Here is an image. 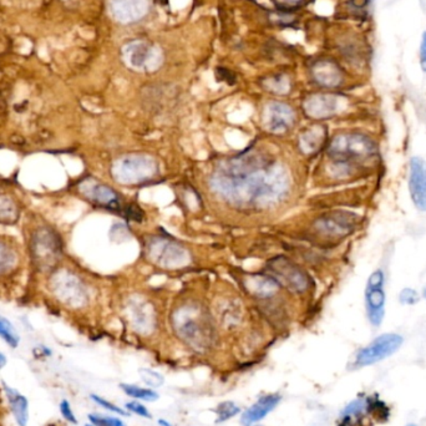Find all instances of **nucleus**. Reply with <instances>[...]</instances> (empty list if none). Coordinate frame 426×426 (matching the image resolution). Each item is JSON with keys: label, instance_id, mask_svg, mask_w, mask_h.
<instances>
[{"label": "nucleus", "instance_id": "f257e3e1", "mask_svg": "<svg viewBox=\"0 0 426 426\" xmlns=\"http://www.w3.org/2000/svg\"><path fill=\"white\" fill-rule=\"evenodd\" d=\"M211 182L218 195L240 208L270 207L282 199L289 187L282 165L257 151L222 163Z\"/></svg>", "mask_w": 426, "mask_h": 426}, {"label": "nucleus", "instance_id": "f03ea898", "mask_svg": "<svg viewBox=\"0 0 426 426\" xmlns=\"http://www.w3.org/2000/svg\"><path fill=\"white\" fill-rule=\"evenodd\" d=\"M176 336L190 348L206 352L216 342V330L210 312L199 303L187 302L177 306L171 316Z\"/></svg>", "mask_w": 426, "mask_h": 426}, {"label": "nucleus", "instance_id": "7ed1b4c3", "mask_svg": "<svg viewBox=\"0 0 426 426\" xmlns=\"http://www.w3.org/2000/svg\"><path fill=\"white\" fill-rule=\"evenodd\" d=\"M391 416V409L378 395L358 396L343 409L339 426H372L384 424Z\"/></svg>", "mask_w": 426, "mask_h": 426}, {"label": "nucleus", "instance_id": "20e7f679", "mask_svg": "<svg viewBox=\"0 0 426 426\" xmlns=\"http://www.w3.org/2000/svg\"><path fill=\"white\" fill-rule=\"evenodd\" d=\"M111 174L122 185H140L152 180L158 174V165L149 155L131 154L116 160Z\"/></svg>", "mask_w": 426, "mask_h": 426}, {"label": "nucleus", "instance_id": "39448f33", "mask_svg": "<svg viewBox=\"0 0 426 426\" xmlns=\"http://www.w3.org/2000/svg\"><path fill=\"white\" fill-rule=\"evenodd\" d=\"M145 254L151 263L167 270L185 267L191 261L185 247L165 236H152L146 240Z\"/></svg>", "mask_w": 426, "mask_h": 426}, {"label": "nucleus", "instance_id": "423d86ee", "mask_svg": "<svg viewBox=\"0 0 426 426\" xmlns=\"http://www.w3.org/2000/svg\"><path fill=\"white\" fill-rule=\"evenodd\" d=\"M31 253L33 262L42 272L51 270L61 259L60 237L49 227H39L31 236Z\"/></svg>", "mask_w": 426, "mask_h": 426}, {"label": "nucleus", "instance_id": "0eeeda50", "mask_svg": "<svg viewBox=\"0 0 426 426\" xmlns=\"http://www.w3.org/2000/svg\"><path fill=\"white\" fill-rule=\"evenodd\" d=\"M267 275H270L279 286L295 293H303L311 287L312 279L306 270L286 256H277L265 264Z\"/></svg>", "mask_w": 426, "mask_h": 426}, {"label": "nucleus", "instance_id": "6e6552de", "mask_svg": "<svg viewBox=\"0 0 426 426\" xmlns=\"http://www.w3.org/2000/svg\"><path fill=\"white\" fill-rule=\"evenodd\" d=\"M374 146L369 138L361 133H341L330 141L328 155L338 163H353L372 155Z\"/></svg>", "mask_w": 426, "mask_h": 426}, {"label": "nucleus", "instance_id": "1a4fd4ad", "mask_svg": "<svg viewBox=\"0 0 426 426\" xmlns=\"http://www.w3.org/2000/svg\"><path fill=\"white\" fill-rule=\"evenodd\" d=\"M402 344H404V338L398 333L380 334L357 353L353 361V368L361 369L378 364L380 361L391 358V355L395 354L396 352L402 348Z\"/></svg>", "mask_w": 426, "mask_h": 426}, {"label": "nucleus", "instance_id": "9d476101", "mask_svg": "<svg viewBox=\"0 0 426 426\" xmlns=\"http://www.w3.org/2000/svg\"><path fill=\"white\" fill-rule=\"evenodd\" d=\"M50 287L58 300L64 304L79 308L86 304L89 300L84 283L78 276L67 270H59L51 277Z\"/></svg>", "mask_w": 426, "mask_h": 426}, {"label": "nucleus", "instance_id": "9b49d317", "mask_svg": "<svg viewBox=\"0 0 426 426\" xmlns=\"http://www.w3.org/2000/svg\"><path fill=\"white\" fill-rule=\"evenodd\" d=\"M122 56L127 65L138 72L156 70L163 63V55L160 49L142 40L127 42L122 48Z\"/></svg>", "mask_w": 426, "mask_h": 426}, {"label": "nucleus", "instance_id": "f8f14e48", "mask_svg": "<svg viewBox=\"0 0 426 426\" xmlns=\"http://www.w3.org/2000/svg\"><path fill=\"white\" fill-rule=\"evenodd\" d=\"M385 300L384 273L375 270L368 279L366 290V314L374 328H379L384 320Z\"/></svg>", "mask_w": 426, "mask_h": 426}, {"label": "nucleus", "instance_id": "ddd939ff", "mask_svg": "<svg viewBox=\"0 0 426 426\" xmlns=\"http://www.w3.org/2000/svg\"><path fill=\"white\" fill-rule=\"evenodd\" d=\"M79 192L81 193L88 201H90L91 204L104 207L106 210L119 211V212L124 211L125 213L126 207H124L120 195L116 192L113 187L108 186L102 182L94 179H86L79 185Z\"/></svg>", "mask_w": 426, "mask_h": 426}, {"label": "nucleus", "instance_id": "4468645a", "mask_svg": "<svg viewBox=\"0 0 426 426\" xmlns=\"http://www.w3.org/2000/svg\"><path fill=\"white\" fill-rule=\"evenodd\" d=\"M262 122L264 129L270 133L275 135L287 133L295 126V110L284 102H268L263 110Z\"/></svg>", "mask_w": 426, "mask_h": 426}, {"label": "nucleus", "instance_id": "2eb2a0df", "mask_svg": "<svg viewBox=\"0 0 426 426\" xmlns=\"http://www.w3.org/2000/svg\"><path fill=\"white\" fill-rule=\"evenodd\" d=\"M409 191L415 207L426 212V163L420 157H413L410 161Z\"/></svg>", "mask_w": 426, "mask_h": 426}, {"label": "nucleus", "instance_id": "dca6fc26", "mask_svg": "<svg viewBox=\"0 0 426 426\" xmlns=\"http://www.w3.org/2000/svg\"><path fill=\"white\" fill-rule=\"evenodd\" d=\"M110 10L117 22L131 24L146 15L149 0H110Z\"/></svg>", "mask_w": 426, "mask_h": 426}, {"label": "nucleus", "instance_id": "f3484780", "mask_svg": "<svg viewBox=\"0 0 426 426\" xmlns=\"http://www.w3.org/2000/svg\"><path fill=\"white\" fill-rule=\"evenodd\" d=\"M338 97L325 94H317L306 99L303 102V108L306 116L312 119H327L336 114L338 110Z\"/></svg>", "mask_w": 426, "mask_h": 426}, {"label": "nucleus", "instance_id": "a211bd4d", "mask_svg": "<svg viewBox=\"0 0 426 426\" xmlns=\"http://www.w3.org/2000/svg\"><path fill=\"white\" fill-rule=\"evenodd\" d=\"M242 284L246 289L247 293L262 300L273 297L279 289V284L267 273L247 275L243 278Z\"/></svg>", "mask_w": 426, "mask_h": 426}, {"label": "nucleus", "instance_id": "6ab92c4d", "mask_svg": "<svg viewBox=\"0 0 426 426\" xmlns=\"http://www.w3.org/2000/svg\"><path fill=\"white\" fill-rule=\"evenodd\" d=\"M282 400L279 394H268L261 396L252 407L247 409L240 418V423L245 426H251L264 419L270 411L277 408V405Z\"/></svg>", "mask_w": 426, "mask_h": 426}, {"label": "nucleus", "instance_id": "aec40b11", "mask_svg": "<svg viewBox=\"0 0 426 426\" xmlns=\"http://www.w3.org/2000/svg\"><path fill=\"white\" fill-rule=\"evenodd\" d=\"M129 316H130L133 327L141 331L152 329L154 323H155L154 308L149 302H146L142 298L135 297L130 300Z\"/></svg>", "mask_w": 426, "mask_h": 426}, {"label": "nucleus", "instance_id": "412c9836", "mask_svg": "<svg viewBox=\"0 0 426 426\" xmlns=\"http://www.w3.org/2000/svg\"><path fill=\"white\" fill-rule=\"evenodd\" d=\"M313 80L323 88H336L342 84L343 74L334 61L319 60L312 66Z\"/></svg>", "mask_w": 426, "mask_h": 426}, {"label": "nucleus", "instance_id": "4be33fe9", "mask_svg": "<svg viewBox=\"0 0 426 426\" xmlns=\"http://www.w3.org/2000/svg\"><path fill=\"white\" fill-rule=\"evenodd\" d=\"M352 223L348 217L343 216L342 213H330L320 217L314 224V229L325 237H338L347 234L349 229H352Z\"/></svg>", "mask_w": 426, "mask_h": 426}, {"label": "nucleus", "instance_id": "5701e85b", "mask_svg": "<svg viewBox=\"0 0 426 426\" xmlns=\"http://www.w3.org/2000/svg\"><path fill=\"white\" fill-rule=\"evenodd\" d=\"M6 400L9 402V407L12 410L13 415L19 426H26L29 420V402L28 399L19 391L13 389L12 386L3 383Z\"/></svg>", "mask_w": 426, "mask_h": 426}, {"label": "nucleus", "instance_id": "b1692460", "mask_svg": "<svg viewBox=\"0 0 426 426\" xmlns=\"http://www.w3.org/2000/svg\"><path fill=\"white\" fill-rule=\"evenodd\" d=\"M325 141V129L322 126H314L302 131L300 136V149L306 155L314 154L323 146Z\"/></svg>", "mask_w": 426, "mask_h": 426}, {"label": "nucleus", "instance_id": "393cba45", "mask_svg": "<svg viewBox=\"0 0 426 426\" xmlns=\"http://www.w3.org/2000/svg\"><path fill=\"white\" fill-rule=\"evenodd\" d=\"M263 86L265 90L270 91L277 95H286L290 88L289 79L286 75H273L270 78L264 79Z\"/></svg>", "mask_w": 426, "mask_h": 426}, {"label": "nucleus", "instance_id": "a878e982", "mask_svg": "<svg viewBox=\"0 0 426 426\" xmlns=\"http://www.w3.org/2000/svg\"><path fill=\"white\" fill-rule=\"evenodd\" d=\"M121 389L125 391L126 395L133 398L136 400H144V402H155L158 399V394L156 391L149 389V388H141L138 385L121 384Z\"/></svg>", "mask_w": 426, "mask_h": 426}, {"label": "nucleus", "instance_id": "bb28decb", "mask_svg": "<svg viewBox=\"0 0 426 426\" xmlns=\"http://www.w3.org/2000/svg\"><path fill=\"white\" fill-rule=\"evenodd\" d=\"M18 218V210L17 206L12 199L6 196H0V223L15 222Z\"/></svg>", "mask_w": 426, "mask_h": 426}, {"label": "nucleus", "instance_id": "cd10ccee", "mask_svg": "<svg viewBox=\"0 0 426 426\" xmlns=\"http://www.w3.org/2000/svg\"><path fill=\"white\" fill-rule=\"evenodd\" d=\"M17 263V254L10 246L4 242H0V276L8 273L14 268Z\"/></svg>", "mask_w": 426, "mask_h": 426}, {"label": "nucleus", "instance_id": "c85d7f7f", "mask_svg": "<svg viewBox=\"0 0 426 426\" xmlns=\"http://www.w3.org/2000/svg\"><path fill=\"white\" fill-rule=\"evenodd\" d=\"M0 338L13 348H17L19 342H20V338H19L15 328L13 327L12 323L8 319L1 317V316H0Z\"/></svg>", "mask_w": 426, "mask_h": 426}, {"label": "nucleus", "instance_id": "c756f323", "mask_svg": "<svg viewBox=\"0 0 426 426\" xmlns=\"http://www.w3.org/2000/svg\"><path fill=\"white\" fill-rule=\"evenodd\" d=\"M240 411V408H238L234 402H221L216 409V414L217 416H218L217 421H218V423H222V421L229 420L231 418L236 416Z\"/></svg>", "mask_w": 426, "mask_h": 426}, {"label": "nucleus", "instance_id": "7c9ffc66", "mask_svg": "<svg viewBox=\"0 0 426 426\" xmlns=\"http://www.w3.org/2000/svg\"><path fill=\"white\" fill-rule=\"evenodd\" d=\"M92 425L95 426H126L124 421H121L117 418L113 416H104V415L90 414L89 415Z\"/></svg>", "mask_w": 426, "mask_h": 426}, {"label": "nucleus", "instance_id": "2f4dec72", "mask_svg": "<svg viewBox=\"0 0 426 426\" xmlns=\"http://www.w3.org/2000/svg\"><path fill=\"white\" fill-rule=\"evenodd\" d=\"M142 380H144L146 384L152 388H157V386H161L163 384V378L161 374L150 370V369H144L140 372Z\"/></svg>", "mask_w": 426, "mask_h": 426}, {"label": "nucleus", "instance_id": "473e14b6", "mask_svg": "<svg viewBox=\"0 0 426 426\" xmlns=\"http://www.w3.org/2000/svg\"><path fill=\"white\" fill-rule=\"evenodd\" d=\"M91 399L94 400V402H97V405H100L102 408L106 409L108 411H111V413H115V414L119 415H125L127 416V411L125 409H121L117 407V405H115L113 402H108L106 399H104L101 396L97 395H91Z\"/></svg>", "mask_w": 426, "mask_h": 426}, {"label": "nucleus", "instance_id": "72a5a7b5", "mask_svg": "<svg viewBox=\"0 0 426 426\" xmlns=\"http://www.w3.org/2000/svg\"><path fill=\"white\" fill-rule=\"evenodd\" d=\"M399 300L402 304H409L413 306L415 303L419 302V295L416 293V290L411 288L402 289V293L399 295Z\"/></svg>", "mask_w": 426, "mask_h": 426}, {"label": "nucleus", "instance_id": "f704fd0d", "mask_svg": "<svg viewBox=\"0 0 426 426\" xmlns=\"http://www.w3.org/2000/svg\"><path fill=\"white\" fill-rule=\"evenodd\" d=\"M125 408H126V410H129L130 413H133V414L138 415V416H142V418H146V419H150L151 418L150 411H149L147 408H146L145 405H142L141 402H127L126 405H125Z\"/></svg>", "mask_w": 426, "mask_h": 426}, {"label": "nucleus", "instance_id": "c9c22d12", "mask_svg": "<svg viewBox=\"0 0 426 426\" xmlns=\"http://www.w3.org/2000/svg\"><path fill=\"white\" fill-rule=\"evenodd\" d=\"M60 411L61 415L65 418V420L72 423V424H76L78 423L76 418H75V414L72 411V405H70V402H67V400H63L60 402Z\"/></svg>", "mask_w": 426, "mask_h": 426}, {"label": "nucleus", "instance_id": "e433bc0d", "mask_svg": "<svg viewBox=\"0 0 426 426\" xmlns=\"http://www.w3.org/2000/svg\"><path fill=\"white\" fill-rule=\"evenodd\" d=\"M419 61L423 72H426V31L421 36L420 50H419Z\"/></svg>", "mask_w": 426, "mask_h": 426}, {"label": "nucleus", "instance_id": "4c0bfd02", "mask_svg": "<svg viewBox=\"0 0 426 426\" xmlns=\"http://www.w3.org/2000/svg\"><path fill=\"white\" fill-rule=\"evenodd\" d=\"M283 6H297L302 0H278Z\"/></svg>", "mask_w": 426, "mask_h": 426}, {"label": "nucleus", "instance_id": "58836bf2", "mask_svg": "<svg viewBox=\"0 0 426 426\" xmlns=\"http://www.w3.org/2000/svg\"><path fill=\"white\" fill-rule=\"evenodd\" d=\"M6 366V357L0 352V369H3Z\"/></svg>", "mask_w": 426, "mask_h": 426}, {"label": "nucleus", "instance_id": "ea45409f", "mask_svg": "<svg viewBox=\"0 0 426 426\" xmlns=\"http://www.w3.org/2000/svg\"><path fill=\"white\" fill-rule=\"evenodd\" d=\"M158 424L161 426H172L170 423H167L166 420H158Z\"/></svg>", "mask_w": 426, "mask_h": 426}, {"label": "nucleus", "instance_id": "a19ab883", "mask_svg": "<svg viewBox=\"0 0 426 426\" xmlns=\"http://www.w3.org/2000/svg\"><path fill=\"white\" fill-rule=\"evenodd\" d=\"M404 426H420L419 424H416V423H408V424H405Z\"/></svg>", "mask_w": 426, "mask_h": 426}, {"label": "nucleus", "instance_id": "79ce46f5", "mask_svg": "<svg viewBox=\"0 0 426 426\" xmlns=\"http://www.w3.org/2000/svg\"><path fill=\"white\" fill-rule=\"evenodd\" d=\"M424 295H425V298H426V287H425V289H424Z\"/></svg>", "mask_w": 426, "mask_h": 426}, {"label": "nucleus", "instance_id": "37998d69", "mask_svg": "<svg viewBox=\"0 0 426 426\" xmlns=\"http://www.w3.org/2000/svg\"><path fill=\"white\" fill-rule=\"evenodd\" d=\"M86 426H95V425H92V424H91V425H86Z\"/></svg>", "mask_w": 426, "mask_h": 426}, {"label": "nucleus", "instance_id": "c03bdc74", "mask_svg": "<svg viewBox=\"0 0 426 426\" xmlns=\"http://www.w3.org/2000/svg\"><path fill=\"white\" fill-rule=\"evenodd\" d=\"M257 426H259V425H257Z\"/></svg>", "mask_w": 426, "mask_h": 426}]
</instances>
